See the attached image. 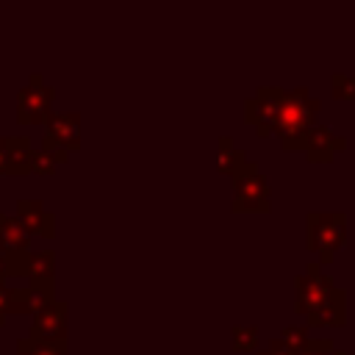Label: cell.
Instances as JSON below:
<instances>
[{
    "mask_svg": "<svg viewBox=\"0 0 355 355\" xmlns=\"http://www.w3.org/2000/svg\"><path fill=\"white\" fill-rule=\"evenodd\" d=\"M230 186H233V200H230L233 214H269L272 211L269 183L252 161L236 178H230Z\"/></svg>",
    "mask_w": 355,
    "mask_h": 355,
    "instance_id": "277c9868",
    "label": "cell"
},
{
    "mask_svg": "<svg viewBox=\"0 0 355 355\" xmlns=\"http://www.w3.org/2000/svg\"><path fill=\"white\" fill-rule=\"evenodd\" d=\"M28 250H31V236L19 225V219L0 214V252L19 255V252H28Z\"/></svg>",
    "mask_w": 355,
    "mask_h": 355,
    "instance_id": "4fadbf2b",
    "label": "cell"
},
{
    "mask_svg": "<svg viewBox=\"0 0 355 355\" xmlns=\"http://www.w3.org/2000/svg\"><path fill=\"white\" fill-rule=\"evenodd\" d=\"M277 341L283 344V347H288L291 352H302L305 349V344H308V327L305 324H291V327H283L280 330V336H277Z\"/></svg>",
    "mask_w": 355,
    "mask_h": 355,
    "instance_id": "ac0fdd59",
    "label": "cell"
},
{
    "mask_svg": "<svg viewBox=\"0 0 355 355\" xmlns=\"http://www.w3.org/2000/svg\"><path fill=\"white\" fill-rule=\"evenodd\" d=\"M53 297L47 294H39L33 288H8V313H39Z\"/></svg>",
    "mask_w": 355,
    "mask_h": 355,
    "instance_id": "9a60e30c",
    "label": "cell"
},
{
    "mask_svg": "<svg viewBox=\"0 0 355 355\" xmlns=\"http://www.w3.org/2000/svg\"><path fill=\"white\" fill-rule=\"evenodd\" d=\"M14 216H17L19 225L28 230V236L53 239V233H55V216L44 208L42 200H19Z\"/></svg>",
    "mask_w": 355,
    "mask_h": 355,
    "instance_id": "7c38bea8",
    "label": "cell"
},
{
    "mask_svg": "<svg viewBox=\"0 0 355 355\" xmlns=\"http://www.w3.org/2000/svg\"><path fill=\"white\" fill-rule=\"evenodd\" d=\"M330 97L333 100H355V75H341L336 72L330 78Z\"/></svg>",
    "mask_w": 355,
    "mask_h": 355,
    "instance_id": "d6986e66",
    "label": "cell"
},
{
    "mask_svg": "<svg viewBox=\"0 0 355 355\" xmlns=\"http://www.w3.org/2000/svg\"><path fill=\"white\" fill-rule=\"evenodd\" d=\"M17 355H67V341H33V338H22L17 344Z\"/></svg>",
    "mask_w": 355,
    "mask_h": 355,
    "instance_id": "e0dca14e",
    "label": "cell"
},
{
    "mask_svg": "<svg viewBox=\"0 0 355 355\" xmlns=\"http://www.w3.org/2000/svg\"><path fill=\"white\" fill-rule=\"evenodd\" d=\"M261 355H297V352H291V349H288V347H283L277 338H272V344H269Z\"/></svg>",
    "mask_w": 355,
    "mask_h": 355,
    "instance_id": "603a6c76",
    "label": "cell"
},
{
    "mask_svg": "<svg viewBox=\"0 0 355 355\" xmlns=\"http://www.w3.org/2000/svg\"><path fill=\"white\" fill-rule=\"evenodd\" d=\"M28 338H33V341H64L67 338V302L50 300L33 316Z\"/></svg>",
    "mask_w": 355,
    "mask_h": 355,
    "instance_id": "30bf717a",
    "label": "cell"
},
{
    "mask_svg": "<svg viewBox=\"0 0 355 355\" xmlns=\"http://www.w3.org/2000/svg\"><path fill=\"white\" fill-rule=\"evenodd\" d=\"M3 322H6V316H0V324H3Z\"/></svg>",
    "mask_w": 355,
    "mask_h": 355,
    "instance_id": "d4e9b609",
    "label": "cell"
},
{
    "mask_svg": "<svg viewBox=\"0 0 355 355\" xmlns=\"http://www.w3.org/2000/svg\"><path fill=\"white\" fill-rule=\"evenodd\" d=\"M31 141L25 136H0V178L28 175Z\"/></svg>",
    "mask_w": 355,
    "mask_h": 355,
    "instance_id": "8fae6325",
    "label": "cell"
},
{
    "mask_svg": "<svg viewBox=\"0 0 355 355\" xmlns=\"http://www.w3.org/2000/svg\"><path fill=\"white\" fill-rule=\"evenodd\" d=\"M19 277H28V288L53 297V277H55V255L50 250H28L22 258Z\"/></svg>",
    "mask_w": 355,
    "mask_h": 355,
    "instance_id": "9c48e42d",
    "label": "cell"
},
{
    "mask_svg": "<svg viewBox=\"0 0 355 355\" xmlns=\"http://www.w3.org/2000/svg\"><path fill=\"white\" fill-rule=\"evenodd\" d=\"M247 164H250L247 153L241 147H236L230 136H222L219 139V150H216V172L225 175V178H236Z\"/></svg>",
    "mask_w": 355,
    "mask_h": 355,
    "instance_id": "5bb4252c",
    "label": "cell"
},
{
    "mask_svg": "<svg viewBox=\"0 0 355 355\" xmlns=\"http://www.w3.org/2000/svg\"><path fill=\"white\" fill-rule=\"evenodd\" d=\"M0 316H8V288L0 283Z\"/></svg>",
    "mask_w": 355,
    "mask_h": 355,
    "instance_id": "cb8c5ba5",
    "label": "cell"
},
{
    "mask_svg": "<svg viewBox=\"0 0 355 355\" xmlns=\"http://www.w3.org/2000/svg\"><path fill=\"white\" fill-rule=\"evenodd\" d=\"M300 355H344V352H338L330 338H308V344Z\"/></svg>",
    "mask_w": 355,
    "mask_h": 355,
    "instance_id": "7402d4cb",
    "label": "cell"
},
{
    "mask_svg": "<svg viewBox=\"0 0 355 355\" xmlns=\"http://www.w3.org/2000/svg\"><path fill=\"white\" fill-rule=\"evenodd\" d=\"M67 161H69V155H64V153H53V150H44V147L31 150L28 175L47 178V175H53V172H55V166H61V164H67Z\"/></svg>",
    "mask_w": 355,
    "mask_h": 355,
    "instance_id": "2e32d148",
    "label": "cell"
},
{
    "mask_svg": "<svg viewBox=\"0 0 355 355\" xmlns=\"http://www.w3.org/2000/svg\"><path fill=\"white\" fill-rule=\"evenodd\" d=\"M294 311L313 327H338L347 322V291L333 283L330 275H322L319 263L311 261L302 275L294 280Z\"/></svg>",
    "mask_w": 355,
    "mask_h": 355,
    "instance_id": "6da1fadb",
    "label": "cell"
},
{
    "mask_svg": "<svg viewBox=\"0 0 355 355\" xmlns=\"http://www.w3.org/2000/svg\"><path fill=\"white\" fill-rule=\"evenodd\" d=\"M316 116H319V100L311 97L305 86L288 89V92H283L272 136H277V141L286 153H302L308 130L313 125H319Z\"/></svg>",
    "mask_w": 355,
    "mask_h": 355,
    "instance_id": "7a4b0ae2",
    "label": "cell"
},
{
    "mask_svg": "<svg viewBox=\"0 0 355 355\" xmlns=\"http://www.w3.org/2000/svg\"><path fill=\"white\" fill-rule=\"evenodd\" d=\"M283 92L286 89H277V86H261V89H255L252 97L244 100V122L250 128H255V133L261 139L272 136V130H275V119H277Z\"/></svg>",
    "mask_w": 355,
    "mask_h": 355,
    "instance_id": "52a82bcc",
    "label": "cell"
},
{
    "mask_svg": "<svg viewBox=\"0 0 355 355\" xmlns=\"http://www.w3.org/2000/svg\"><path fill=\"white\" fill-rule=\"evenodd\" d=\"M347 244V214L341 211H311L305 214V247L322 263H333L336 252Z\"/></svg>",
    "mask_w": 355,
    "mask_h": 355,
    "instance_id": "3957f363",
    "label": "cell"
},
{
    "mask_svg": "<svg viewBox=\"0 0 355 355\" xmlns=\"http://www.w3.org/2000/svg\"><path fill=\"white\" fill-rule=\"evenodd\" d=\"M42 147L53 150V153H64V155L80 153V114L78 111H61V114L53 111L44 119Z\"/></svg>",
    "mask_w": 355,
    "mask_h": 355,
    "instance_id": "8992f818",
    "label": "cell"
},
{
    "mask_svg": "<svg viewBox=\"0 0 355 355\" xmlns=\"http://www.w3.org/2000/svg\"><path fill=\"white\" fill-rule=\"evenodd\" d=\"M344 150H347V139L324 125H313L302 144V155L308 158V164H330Z\"/></svg>",
    "mask_w": 355,
    "mask_h": 355,
    "instance_id": "ba28073f",
    "label": "cell"
},
{
    "mask_svg": "<svg viewBox=\"0 0 355 355\" xmlns=\"http://www.w3.org/2000/svg\"><path fill=\"white\" fill-rule=\"evenodd\" d=\"M53 94L55 89L44 83L39 72H33L28 83L17 92V125H44V119L53 114Z\"/></svg>",
    "mask_w": 355,
    "mask_h": 355,
    "instance_id": "5b68a950",
    "label": "cell"
},
{
    "mask_svg": "<svg viewBox=\"0 0 355 355\" xmlns=\"http://www.w3.org/2000/svg\"><path fill=\"white\" fill-rule=\"evenodd\" d=\"M22 258H25V252H19V255L0 252V283H3L6 277H19V272H22Z\"/></svg>",
    "mask_w": 355,
    "mask_h": 355,
    "instance_id": "44dd1931",
    "label": "cell"
},
{
    "mask_svg": "<svg viewBox=\"0 0 355 355\" xmlns=\"http://www.w3.org/2000/svg\"><path fill=\"white\" fill-rule=\"evenodd\" d=\"M230 347L236 349V352H250V349H255V341H258V327H233V333H230Z\"/></svg>",
    "mask_w": 355,
    "mask_h": 355,
    "instance_id": "ffe728a7",
    "label": "cell"
}]
</instances>
